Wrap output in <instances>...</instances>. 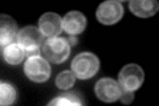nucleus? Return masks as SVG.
I'll return each mask as SVG.
<instances>
[{"mask_svg":"<svg viewBox=\"0 0 159 106\" xmlns=\"http://www.w3.org/2000/svg\"><path fill=\"white\" fill-rule=\"evenodd\" d=\"M17 25L15 20L6 15H2V25H0V43L3 47L8 44L15 43V39L17 37Z\"/></svg>","mask_w":159,"mask_h":106,"instance_id":"obj_11","label":"nucleus"},{"mask_svg":"<svg viewBox=\"0 0 159 106\" xmlns=\"http://www.w3.org/2000/svg\"><path fill=\"white\" fill-rule=\"evenodd\" d=\"M86 28V17L78 11H70L62 19V29L68 35L77 36L82 33Z\"/></svg>","mask_w":159,"mask_h":106,"instance_id":"obj_9","label":"nucleus"},{"mask_svg":"<svg viewBox=\"0 0 159 106\" xmlns=\"http://www.w3.org/2000/svg\"><path fill=\"white\" fill-rule=\"evenodd\" d=\"M43 54L48 61L53 64H61L66 61L70 54V45L62 37H51L44 41Z\"/></svg>","mask_w":159,"mask_h":106,"instance_id":"obj_2","label":"nucleus"},{"mask_svg":"<svg viewBox=\"0 0 159 106\" xmlns=\"http://www.w3.org/2000/svg\"><path fill=\"white\" fill-rule=\"evenodd\" d=\"M85 101L81 98V94L78 93H64L61 95H58L54 99H52L49 105H84Z\"/></svg>","mask_w":159,"mask_h":106,"instance_id":"obj_14","label":"nucleus"},{"mask_svg":"<svg viewBox=\"0 0 159 106\" xmlns=\"http://www.w3.org/2000/svg\"><path fill=\"white\" fill-rule=\"evenodd\" d=\"M99 69V60L92 52L78 53L72 61V72L80 80H88L97 74Z\"/></svg>","mask_w":159,"mask_h":106,"instance_id":"obj_1","label":"nucleus"},{"mask_svg":"<svg viewBox=\"0 0 159 106\" xmlns=\"http://www.w3.org/2000/svg\"><path fill=\"white\" fill-rule=\"evenodd\" d=\"M123 16L122 3L118 0H107L98 6L97 8V19L99 23L105 25H111L118 23Z\"/></svg>","mask_w":159,"mask_h":106,"instance_id":"obj_6","label":"nucleus"},{"mask_svg":"<svg viewBox=\"0 0 159 106\" xmlns=\"http://www.w3.org/2000/svg\"><path fill=\"white\" fill-rule=\"evenodd\" d=\"M17 98V90L11 84L2 82L0 85V104L3 106L12 105Z\"/></svg>","mask_w":159,"mask_h":106,"instance_id":"obj_13","label":"nucleus"},{"mask_svg":"<svg viewBox=\"0 0 159 106\" xmlns=\"http://www.w3.org/2000/svg\"><path fill=\"white\" fill-rule=\"evenodd\" d=\"M65 40L69 43V45H76V43H77L76 36H72V35H68V37H66Z\"/></svg>","mask_w":159,"mask_h":106,"instance_id":"obj_17","label":"nucleus"},{"mask_svg":"<svg viewBox=\"0 0 159 106\" xmlns=\"http://www.w3.org/2000/svg\"><path fill=\"white\" fill-rule=\"evenodd\" d=\"M121 101H122V104H125V105H129V104H131L133 102V99H134V94L133 92H126V90H123L122 94H121Z\"/></svg>","mask_w":159,"mask_h":106,"instance_id":"obj_16","label":"nucleus"},{"mask_svg":"<svg viewBox=\"0 0 159 106\" xmlns=\"http://www.w3.org/2000/svg\"><path fill=\"white\" fill-rule=\"evenodd\" d=\"M94 93L103 102H114L121 97L122 89L117 81L105 77L97 81L96 86H94Z\"/></svg>","mask_w":159,"mask_h":106,"instance_id":"obj_7","label":"nucleus"},{"mask_svg":"<svg viewBox=\"0 0 159 106\" xmlns=\"http://www.w3.org/2000/svg\"><path fill=\"white\" fill-rule=\"evenodd\" d=\"M39 29L48 39L56 37L62 31V19L54 12H47L39 20Z\"/></svg>","mask_w":159,"mask_h":106,"instance_id":"obj_8","label":"nucleus"},{"mask_svg":"<svg viewBox=\"0 0 159 106\" xmlns=\"http://www.w3.org/2000/svg\"><path fill=\"white\" fill-rule=\"evenodd\" d=\"M145 81V72L138 64L125 65L118 74V84L126 92H134L141 88Z\"/></svg>","mask_w":159,"mask_h":106,"instance_id":"obj_4","label":"nucleus"},{"mask_svg":"<svg viewBox=\"0 0 159 106\" xmlns=\"http://www.w3.org/2000/svg\"><path fill=\"white\" fill-rule=\"evenodd\" d=\"M130 11L138 17H150L154 16L158 9H159V3L157 0H131L129 3Z\"/></svg>","mask_w":159,"mask_h":106,"instance_id":"obj_10","label":"nucleus"},{"mask_svg":"<svg viewBox=\"0 0 159 106\" xmlns=\"http://www.w3.org/2000/svg\"><path fill=\"white\" fill-rule=\"evenodd\" d=\"M24 73L33 82H45L51 77V67L45 58L40 56H32L27 58L24 64Z\"/></svg>","mask_w":159,"mask_h":106,"instance_id":"obj_5","label":"nucleus"},{"mask_svg":"<svg viewBox=\"0 0 159 106\" xmlns=\"http://www.w3.org/2000/svg\"><path fill=\"white\" fill-rule=\"evenodd\" d=\"M24 56H25V50L21 48L19 43H12L4 47L3 49V58L9 65H17L23 61Z\"/></svg>","mask_w":159,"mask_h":106,"instance_id":"obj_12","label":"nucleus"},{"mask_svg":"<svg viewBox=\"0 0 159 106\" xmlns=\"http://www.w3.org/2000/svg\"><path fill=\"white\" fill-rule=\"evenodd\" d=\"M44 35L36 27H25L17 35V43L25 50L28 57L39 56V50L44 45Z\"/></svg>","mask_w":159,"mask_h":106,"instance_id":"obj_3","label":"nucleus"},{"mask_svg":"<svg viewBox=\"0 0 159 106\" xmlns=\"http://www.w3.org/2000/svg\"><path fill=\"white\" fill-rule=\"evenodd\" d=\"M74 81H76V76L72 70H64L56 77V86L58 89L68 90L74 85Z\"/></svg>","mask_w":159,"mask_h":106,"instance_id":"obj_15","label":"nucleus"}]
</instances>
